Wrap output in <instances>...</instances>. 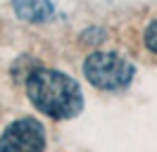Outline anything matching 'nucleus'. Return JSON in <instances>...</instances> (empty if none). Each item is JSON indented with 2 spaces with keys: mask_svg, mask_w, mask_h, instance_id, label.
Wrapping results in <instances>:
<instances>
[{
  "mask_svg": "<svg viewBox=\"0 0 157 152\" xmlns=\"http://www.w3.org/2000/svg\"><path fill=\"white\" fill-rule=\"evenodd\" d=\"M45 133L36 119L24 116L12 121L0 135V152H43Z\"/></svg>",
  "mask_w": 157,
  "mask_h": 152,
  "instance_id": "3",
  "label": "nucleus"
},
{
  "mask_svg": "<svg viewBox=\"0 0 157 152\" xmlns=\"http://www.w3.org/2000/svg\"><path fill=\"white\" fill-rule=\"evenodd\" d=\"M12 7L17 17L24 21H48L55 12L52 0H12Z\"/></svg>",
  "mask_w": 157,
  "mask_h": 152,
  "instance_id": "4",
  "label": "nucleus"
},
{
  "mask_svg": "<svg viewBox=\"0 0 157 152\" xmlns=\"http://www.w3.org/2000/svg\"><path fill=\"white\" fill-rule=\"evenodd\" d=\"M145 45L150 52H155L157 55V19H152L145 28Z\"/></svg>",
  "mask_w": 157,
  "mask_h": 152,
  "instance_id": "5",
  "label": "nucleus"
},
{
  "mask_svg": "<svg viewBox=\"0 0 157 152\" xmlns=\"http://www.w3.org/2000/svg\"><path fill=\"white\" fill-rule=\"evenodd\" d=\"M26 93L31 104L40 114L52 119H71L83 107V95L71 76L40 66L26 78Z\"/></svg>",
  "mask_w": 157,
  "mask_h": 152,
  "instance_id": "1",
  "label": "nucleus"
},
{
  "mask_svg": "<svg viewBox=\"0 0 157 152\" xmlns=\"http://www.w3.org/2000/svg\"><path fill=\"white\" fill-rule=\"evenodd\" d=\"M83 74L100 90H119L131 83L133 64L117 52H93L83 62Z\"/></svg>",
  "mask_w": 157,
  "mask_h": 152,
  "instance_id": "2",
  "label": "nucleus"
}]
</instances>
